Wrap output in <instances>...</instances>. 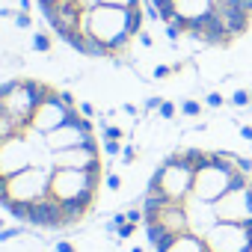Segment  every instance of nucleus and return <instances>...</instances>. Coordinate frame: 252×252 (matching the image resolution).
I'll use <instances>...</instances> for the list:
<instances>
[{
	"mask_svg": "<svg viewBox=\"0 0 252 252\" xmlns=\"http://www.w3.org/2000/svg\"><path fill=\"white\" fill-rule=\"evenodd\" d=\"M128 12L131 9H122V6H107V3H95L92 9H86L80 15V30L89 33L92 39H98L101 45H107L110 57L125 54L131 42L128 33Z\"/></svg>",
	"mask_w": 252,
	"mask_h": 252,
	"instance_id": "obj_1",
	"label": "nucleus"
},
{
	"mask_svg": "<svg viewBox=\"0 0 252 252\" xmlns=\"http://www.w3.org/2000/svg\"><path fill=\"white\" fill-rule=\"evenodd\" d=\"M234 158L237 155L228 152V149H211L208 163H202L196 169V175H193V196H199V199H205V202L214 205L234 184V178L240 175Z\"/></svg>",
	"mask_w": 252,
	"mask_h": 252,
	"instance_id": "obj_2",
	"label": "nucleus"
},
{
	"mask_svg": "<svg viewBox=\"0 0 252 252\" xmlns=\"http://www.w3.org/2000/svg\"><path fill=\"white\" fill-rule=\"evenodd\" d=\"M193 166L181 158V152H172L160 160V166L152 172L146 193H163L172 202H184L193 193Z\"/></svg>",
	"mask_w": 252,
	"mask_h": 252,
	"instance_id": "obj_3",
	"label": "nucleus"
},
{
	"mask_svg": "<svg viewBox=\"0 0 252 252\" xmlns=\"http://www.w3.org/2000/svg\"><path fill=\"white\" fill-rule=\"evenodd\" d=\"M98 184H101V172H83V169H54L51 172V196L60 205L95 202Z\"/></svg>",
	"mask_w": 252,
	"mask_h": 252,
	"instance_id": "obj_4",
	"label": "nucleus"
},
{
	"mask_svg": "<svg viewBox=\"0 0 252 252\" xmlns=\"http://www.w3.org/2000/svg\"><path fill=\"white\" fill-rule=\"evenodd\" d=\"M48 92H51V86L42 83V80H12V89L0 101H3V110L27 128L36 107H39V101H45Z\"/></svg>",
	"mask_w": 252,
	"mask_h": 252,
	"instance_id": "obj_5",
	"label": "nucleus"
},
{
	"mask_svg": "<svg viewBox=\"0 0 252 252\" xmlns=\"http://www.w3.org/2000/svg\"><path fill=\"white\" fill-rule=\"evenodd\" d=\"M220 222H246L252 220V175L240 172L234 184L214 202Z\"/></svg>",
	"mask_w": 252,
	"mask_h": 252,
	"instance_id": "obj_6",
	"label": "nucleus"
},
{
	"mask_svg": "<svg viewBox=\"0 0 252 252\" xmlns=\"http://www.w3.org/2000/svg\"><path fill=\"white\" fill-rule=\"evenodd\" d=\"M51 166H30L12 178H6V202H18V205H33L42 196L51 193Z\"/></svg>",
	"mask_w": 252,
	"mask_h": 252,
	"instance_id": "obj_7",
	"label": "nucleus"
},
{
	"mask_svg": "<svg viewBox=\"0 0 252 252\" xmlns=\"http://www.w3.org/2000/svg\"><path fill=\"white\" fill-rule=\"evenodd\" d=\"M74 116H80V113H77V107L65 104V101H63V95H60V89H51V92L45 95V101H39V107H36V113H33V119H30L27 128H33L36 134H42V137H45V134L57 131L60 125L71 122Z\"/></svg>",
	"mask_w": 252,
	"mask_h": 252,
	"instance_id": "obj_8",
	"label": "nucleus"
},
{
	"mask_svg": "<svg viewBox=\"0 0 252 252\" xmlns=\"http://www.w3.org/2000/svg\"><path fill=\"white\" fill-rule=\"evenodd\" d=\"M208 252H252V220L246 222H217L205 234Z\"/></svg>",
	"mask_w": 252,
	"mask_h": 252,
	"instance_id": "obj_9",
	"label": "nucleus"
},
{
	"mask_svg": "<svg viewBox=\"0 0 252 252\" xmlns=\"http://www.w3.org/2000/svg\"><path fill=\"white\" fill-rule=\"evenodd\" d=\"M30 166H42V160H39L33 143L24 134L0 143V178H12V175L24 172Z\"/></svg>",
	"mask_w": 252,
	"mask_h": 252,
	"instance_id": "obj_10",
	"label": "nucleus"
},
{
	"mask_svg": "<svg viewBox=\"0 0 252 252\" xmlns=\"http://www.w3.org/2000/svg\"><path fill=\"white\" fill-rule=\"evenodd\" d=\"M95 140V125L92 119H83V116H74L71 122L60 125L57 131L45 134V146L48 152H65V149H77V146H86Z\"/></svg>",
	"mask_w": 252,
	"mask_h": 252,
	"instance_id": "obj_11",
	"label": "nucleus"
},
{
	"mask_svg": "<svg viewBox=\"0 0 252 252\" xmlns=\"http://www.w3.org/2000/svg\"><path fill=\"white\" fill-rule=\"evenodd\" d=\"M54 169H83V172H101V152L98 143H86L77 149H65V152H54L51 155Z\"/></svg>",
	"mask_w": 252,
	"mask_h": 252,
	"instance_id": "obj_12",
	"label": "nucleus"
},
{
	"mask_svg": "<svg viewBox=\"0 0 252 252\" xmlns=\"http://www.w3.org/2000/svg\"><path fill=\"white\" fill-rule=\"evenodd\" d=\"M27 225H33V228H65V214H63V205L48 193V196H42L39 202H33L30 205V211H27Z\"/></svg>",
	"mask_w": 252,
	"mask_h": 252,
	"instance_id": "obj_13",
	"label": "nucleus"
},
{
	"mask_svg": "<svg viewBox=\"0 0 252 252\" xmlns=\"http://www.w3.org/2000/svg\"><path fill=\"white\" fill-rule=\"evenodd\" d=\"M184 211H187V225H190V231L199 234V237H205V234L220 222V220H217V208H214L211 202L193 196V193L184 199Z\"/></svg>",
	"mask_w": 252,
	"mask_h": 252,
	"instance_id": "obj_14",
	"label": "nucleus"
},
{
	"mask_svg": "<svg viewBox=\"0 0 252 252\" xmlns=\"http://www.w3.org/2000/svg\"><path fill=\"white\" fill-rule=\"evenodd\" d=\"M172 6H175V24L184 30V36H187V30H190V24H196V21H202L205 15H211L214 12V0H172Z\"/></svg>",
	"mask_w": 252,
	"mask_h": 252,
	"instance_id": "obj_15",
	"label": "nucleus"
},
{
	"mask_svg": "<svg viewBox=\"0 0 252 252\" xmlns=\"http://www.w3.org/2000/svg\"><path fill=\"white\" fill-rule=\"evenodd\" d=\"M214 9H217V15L222 18V24H225V30H228L231 39L246 36V30H249V24H252V15H249V12L237 9L234 3H217Z\"/></svg>",
	"mask_w": 252,
	"mask_h": 252,
	"instance_id": "obj_16",
	"label": "nucleus"
},
{
	"mask_svg": "<svg viewBox=\"0 0 252 252\" xmlns=\"http://www.w3.org/2000/svg\"><path fill=\"white\" fill-rule=\"evenodd\" d=\"M65 45H71L77 54H83V57H95V60H104V57H110V51H107V45H101L98 39H92L89 33H83V30H74L68 39H65Z\"/></svg>",
	"mask_w": 252,
	"mask_h": 252,
	"instance_id": "obj_17",
	"label": "nucleus"
},
{
	"mask_svg": "<svg viewBox=\"0 0 252 252\" xmlns=\"http://www.w3.org/2000/svg\"><path fill=\"white\" fill-rule=\"evenodd\" d=\"M166 252H208V243H205V237H199L193 231H181Z\"/></svg>",
	"mask_w": 252,
	"mask_h": 252,
	"instance_id": "obj_18",
	"label": "nucleus"
},
{
	"mask_svg": "<svg viewBox=\"0 0 252 252\" xmlns=\"http://www.w3.org/2000/svg\"><path fill=\"white\" fill-rule=\"evenodd\" d=\"M143 21H146V9L143 6H134L128 12V33H131V39L143 33Z\"/></svg>",
	"mask_w": 252,
	"mask_h": 252,
	"instance_id": "obj_19",
	"label": "nucleus"
},
{
	"mask_svg": "<svg viewBox=\"0 0 252 252\" xmlns=\"http://www.w3.org/2000/svg\"><path fill=\"white\" fill-rule=\"evenodd\" d=\"M181 116H187V119H199L202 116V104L199 101H193V98H187V101H181Z\"/></svg>",
	"mask_w": 252,
	"mask_h": 252,
	"instance_id": "obj_20",
	"label": "nucleus"
},
{
	"mask_svg": "<svg viewBox=\"0 0 252 252\" xmlns=\"http://www.w3.org/2000/svg\"><path fill=\"white\" fill-rule=\"evenodd\" d=\"M228 104L237 107V110H240V107H249V104H252V92H249V89H237V92H231Z\"/></svg>",
	"mask_w": 252,
	"mask_h": 252,
	"instance_id": "obj_21",
	"label": "nucleus"
},
{
	"mask_svg": "<svg viewBox=\"0 0 252 252\" xmlns=\"http://www.w3.org/2000/svg\"><path fill=\"white\" fill-rule=\"evenodd\" d=\"M101 140H125V131L119 125H101Z\"/></svg>",
	"mask_w": 252,
	"mask_h": 252,
	"instance_id": "obj_22",
	"label": "nucleus"
},
{
	"mask_svg": "<svg viewBox=\"0 0 252 252\" xmlns=\"http://www.w3.org/2000/svg\"><path fill=\"white\" fill-rule=\"evenodd\" d=\"M24 237V225H12V228H0V243H9V240H18Z\"/></svg>",
	"mask_w": 252,
	"mask_h": 252,
	"instance_id": "obj_23",
	"label": "nucleus"
},
{
	"mask_svg": "<svg viewBox=\"0 0 252 252\" xmlns=\"http://www.w3.org/2000/svg\"><path fill=\"white\" fill-rule=\"evenodd\" d=\"M33 51H39V54H48V51H51V36H45V33H36V36H33Z\"/></svg>",
	"mask_w": 252,
	"mask_h": 252,
	"instance_id": "obj_24",
	"label": "nucleus"
},
{
	"mask_svg": "<svg viewBox=\"0 0 252 252\" xmlns=\"http://www.w3.org/2000/svg\"><path fill=\"white\" fill-rule=\"evenodd\" d=\"M101 149H104V155H107V158H119L125 146H122V140H104V146H101Z\"/></svg>",
	"mask_w": 252,
	"mask_h": 252,
	"instance_id": "obj_25",
	"label": "nucleus"
},
{
	"mask_svg": "<svg viewBox=\"0 0 252 252\" xmlns=\"http://www.w3.org/2000/svg\"><path fill=\"white\" fill-rule=\"evenodd\" d=\"M98 3H107V6H122V9H134V6H143V0H98Z\"/></svg>",
	"mask_w": 252,
	"mask_h": 252,
	"instance_id": "obj_26",
	"label": "nucleus"
},
{
	"mask_svg": "<svg viewBox=\"0 0 252 252\" xmlns=\"http://www.w3.org/2000/svg\"><path fill=\"white\" fill-rule=\"evenodd\" d=\"M137 228H140L137 222H125V225H119L116 237H119V240H128V237H134V234H137Z\"/></svg>",
	"mask_w": 252,
	"mask_h": 252,
	"instance_id": "obj_27",
	"label": "nucleus"
},
{
	"mask_svg": "<svg viewBox=\"0 0 252 252\" xmlns=\"http://www.w3.org/2000/svg\"><path fill=\"white\" fill-rule=\"evenodd\" d=\"M12 21H15V27H18V30H30V27H33V18H30V12H21V9L15 12V18H12Z\"/></svg>",
	"mask_w": 252,
	"mask_h": 252,
	"instance_id": "obj_28",
	"label": "nucleus"
},
{
	"mask_svg": "<svg viewBox=\"0 0 252 252\" xmlns=\"http://www.w3.org/2000/svg\"><path fill=\"white\" fill-rule=\"evenodd\" d=\"M163 33H166V39H169V42H178V39L184 36V30H181V27H178L175 21H169V24H163Z\"/></svg>",
	"mask_w": 252,
	"mask_h": 252,
	"instance_id": "obj_29",
	"label": "nucleus"
},
{
	"mask_svg": "<svg viewBox=\"0 0 252 252\" xmlns=\"http://www.w3.org/2000/svg\"><path fill=\"white\" fill-rule=\"evenodd\" d=\"M222 104H225V98H222L220 92H208V95H205V107H211V110H220Z\"/></svg>",
	"mask_w": 252,
	"mask_h": 252,
	"instance_id": "obj_30",
	"label": "nucleus"
},
{
	"mask_svg": "<svg viewBox=\"0 0 252 252\" xmlns=\"http://www.w3.org/2000/svg\"><path fill=\"white\" fill-rule=\"evenodd\" d=\"M155 80H166V77H172L175 74V65H155Z\"/></svg>",
	"mask_w": 252,
	"mask_h": 252,
	"instance_id": "obj_31",
	"label": "nucleus"
},
{
	"mask_svg": "<svg viewBox=\"0 0 252 252\" xmlns=\"http://www.w3.org/2000/svg\"><path fill=\"white\" fill-rule=\"evenodd\" d=\"M158 113H160V119H166V122H169V119H175V113H178V107H175L172 101H163Z\"/></svg>",
	"mask_w": 252,
	"mask_h": 252,
	"instance_id": "obj_32",
	"label": "nucleus"
},
{
	"mask_svg": "<svg viewBox=\"0 0 252 252\" xmlns=\"http://www.w3.org/2000/svg\"><path fill=\"white\" fill-rule=\"evenodd\" d=\"M134 160H137V146H125V149H122V163L131 166Z\"/></svg>",
	"mask_w": 252,
	"mask_h": 252,
	"instance_id": "obj_33",
	"label": "nucleus"
},
{
	"mask_svg": "<svg viewBox=\"0 0 252 252\" xmlns=\"http://www.w3.org/2000/svg\"><path fill=\"white\" fill-rule=\"evenodd\" d=\"M166 98H160V95H152V98H146V104H143V110L146 113H152V110H160V104H163Z\"/></svg>",
	"mask_w": 252,
	"mask_h": 252,
	"instance_id": "obj_34",
	"label": "nucleus"
},
{
	"mask_svg": "<svg viewBox=\"0 0 252 252\" xmlns=\"http://www.w3.org/2000/svg\"><path fill=\"white\" fill-rule=\"evenodd\" d=\"M104 184H107V190H122V178L116 175V172H110V175H104Z\"/></svg>",
	"mask_w": 252,
	"mask_h": 252,
	"instance_id": "obj_35",
	"label": "nucleus"
},
{
	"mask_svg": "<svg viewBox=\"0 0 252 252\" xmlns=\"http://www.w3.org/2000/svg\"><path fill=\"white\" fill-rule=\"evenodd\" d=\"M77 113H80L83 119H95V107H92L89 101H80V104H77Z\"/></svg>",
	"mask_w": 252,
	"mask_h": 252,
	"instance_id": "obj_36",
	"label": "nucleus"
},
{
	"mask_svg": "<svg viewBox=\"0 0 252 252\" xmlns=\"http://www.w3.org/2000/svg\"><path fill=\"white\" fill-rule=\"evenodd\" d=\"M234 163H237V169H240V172H249V175H252V158L237 155V158H234Z\"/></svg>",
	"mask_w": 252,
	"mask_h": 252,
	"instance_id": "obj_37",
	"label": "nucleus"
},
{
	"mask_svg": "<svg viewBox=\"0 0 252 252\" xmlns=\"http://www.w3.org/2000/svg\"><path fill=\"white\" fill-rule=\"evenodd\" d=\"M54 249H57V252H77V246H74V243H68V240H60Z\"/></svg>",
	"mask_w": 252,
	"mask_h": 252,
	"instance_id": "obj_38",
	"label": "nucleus"
},
{
	"mask_svg": "<svg viewBox=\"0 0 252 252\" xmlns=\"http://www.w3.org/2000/svg\"><path fill=\"white\" fill-rule=\"evenodd\" d=\"M240 137H243L246 143H252V125H240Z\"/></svg>",
	"mask_w": 252,
	"mask_h": 252,
	"instance_id": "obj_39",
	"label": "nucleus"
},
{
	"mask_svg": "<svg viewBox=\"0 0 252 252\" xmlns=\"http://www.w3.org/2000/svg\"><path fill=\"white\" fill-rule=\"evenodd\" d=\"M137 39H140V45H143V48H152V45H155V42H152V36H149L146 30H143V33H140Z\"/></svg>",
	"mask_w": 252,
	"mask_h": 252,
	"instance_id": "obj_40",
	"label": "nucleus"
},
{
	"mask_svg": "<svg viewBox=\"0 0 252 252\" xmlns=\"http://www.w3.org/2000/svg\"><path fill=\"white\" fill-rule=\"evenodd\" d=\"M122 110H125V113H128V116H134V119L140 116V110H137L134 104H122Z\"/></svg>",
	"mask_w": 252,
	"mask_h": 252,
	"instance_id": "obj_41",
	"label": "nucleus"
},
{
	"mask_svg": "<svg viewBox=\"0 0 252 252\" xmlns=\"http://www.w3.org/2000/svg\"><path fill=\"white\" fill-rule=\"evenodd\" d=\"M18 9H21V12H30V9H33V0H21Z\"/></svg>",
	"mask_w": 252,
	"mask_h": 252,
	"instance_id": "obj_42",
	"label": "nucleus"
},
{
	"mask_svg": "<svg viewBox=\"0 0 252 252\" xmlns=\"http://www.w3.org/2000/svg\"><path fill=\"white\" fill-rule=\"evenodd\" d=\"M134 252H143V249H140V246H137V249H134Z\"/></svg>",
	"mask_w": 252,
	"mask_h": 252,
	"instance_id": "obj_43",
	"label": "nucleus"
},
{
	"mask_svg": "<svg viewBox=\"0 0 252 252\" xmlns=\"http://www.w3.org/2000/svg\"><path fill=\"white\" fill-rule=\"evenodd\" d=\"M249 113H252V104H249Z\"/></svg>",
	"mask_w": 252,
	"mask_h": 252,
	"instance_id": "obj_44",
	"label": "nucleus"
}]
</instances>
